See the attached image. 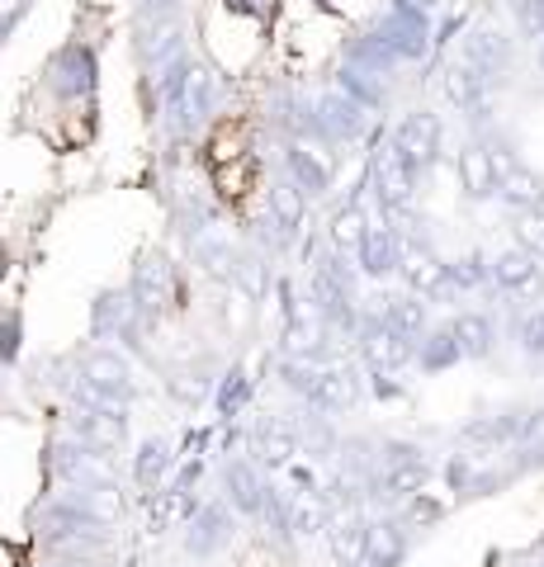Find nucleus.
Returning <instances> with one entry per match:
<instances>
[{
	"label": "nucleus",
	"mask_w": 544,
	"mask_h": 567,
	"mask_svg": "<svg viewBox=\"0 0 544 567\" xmlns=\"http://www.w3.org/2000/svg\"><path fill=\"white\" fill-rule=\"evenodd\" d=\"M460 62H469L479 76L497 81V76H506V66H512V39L497 33V29H473L469 39H464Z\"/></svg>",
	"instance_id": "29"
},
{
	"label": "nucleus",
	"mask_w": 544,
	"mask_h": 567,
	"mask_svg": "<svg viewBox=\"0 0 544 567\" xmlns=\"http://www.w3.org/2000/svg\"><path fill=\"white\" fill-rule=\"evenodd\" d=\"M48 473L58 477V487H119V458L81 445V440H72L66 431L52 435Z\"/></svg>",
	"instance_id": "4"
},
{
	"label": "nucleus",
	"mask_w": 544,
	"mask_h": 567,
	"mask_svg": "<svg viewBox=\"0 0 544 567\" xmlns=\"http://www.w3.org/2000/svg\"><path fill=\"white\" fill-rule=\"evenodd\" d=\"M129 298H133L137 317L147 322V331H156V322H162L171 308H181L175 303V298H181V270H175V260L162 246H147V251L137 256L133 279H129Z\"/></svg>",
	"instance_id": "2"
},
{
	"label": "nucleus",
	"mask_w": 544,
	"mask_h": 567,
	"mask_svg": "<svg viewBox=\"0 0 544 567\" xmlns=\"http://www.w3.org/2000/svg\"><path fill=\"white\" fill-rule=\"evenodd\" d=\"M445 275H450V293H454V298L493 289V265H487L483 251H464V256L445 260Z\"/></svg>",
	"instance_id": "40"
},
{
	"label": "nucleus",
	"mask_w": 544,
	"mask_h": 567,
	"mask_svg": "<svg viewBox=\"0 0 544 567\" xmlns=\"http://www.w3.org/2000/svg\"><path fill=\"white\" fill-rule=\"evenodd\" d=\"M43 567H72V563H43Z\"/></svg>",
	"instance_id": "52"
},
{
	"label": "nucleus",
	"mask_w": 544,
	"mask_h": 567,
	"mask_svg": "<svg viewBox=\"0 0 544 567\" xmlns=\"http://www.w3.org/2000/svg\"><path fill=\"white\" fill-rule=\"evenodd\" d=\"M233 289L242 298L260 303L270 289H275V265H270V251H237V270H233Z\"/></svg>",
	"instance_id": "38"
},
{
	"label": "nucleus",
	"mask_w": 544,
	"mask_h": 567,
	"mask_svg": "<svg viewBox=\"0 0 544 567\" xmlns=\"http://www.w3.org/2000/svg\"><path fill=\"white\" fill-rule=\"evenodd\" d=\"M516 346L531 354V360H544V308H525L516 322Z\"/></svg>",
	"instance_id": "45"
},
{
	"label": "nucleus",
	"mask_w": 544,
	"mask_h": 567,
	"mask_svg": "<svg viewBox=\"0 0 544 567\" xmlns=\"http://www.w3.org/2000/svg\"><path fill=\"white\" fill-rule=\"evenodd\" d=\"M365 233H370L365 204H360V199H346L337 213H331V223H327V251L356 256V251H360V241H365Z\"/></svg>",
	"instance_id": "35"
},
{
	"label": "nucleus",
	"mask_w": 544,
	"mask_h": 567,
	"mask_svg": "<svg viewBox=\"0 0 544 567\" xmlns=\"http://www.w3.org/2000/svg\"><path fill=\"white\" fill-rule=\"evenodd\" d=\"M487 265H493V289L516 298V303H531V298L544 293V265L531 251H521V246H506Z\"/></svg>",
	"instance_id": "22"
},
{
	"label": "nucleus",
	"mask_w": 544,
	"mask_h": 567,
	"mask_svg": "<svg viewBox=\"0 0 544 567\" xmlns=\"http://www.w3.org/2000/svg\"><path fill=\"white\" fill-rule=\"evenodd\" d=\"M441 516H445V506H441V502H431L427 492H417L412 502H402V525H408V529H417V525H435Z\"/></svg>",
	"instance_id": "47"
},
{
	"label": "nucleus",
	"mask_w": 544,
	"mask_h": 567,
	"mask_svg": "<svg viewBox=\"0 0 544 567\" xmlns=\"http://www.w3.org/2000/svg\"><path fill=\"white\" fill-rule=\"evenodd\" d=\"M312 110H318V128H322L327 147H337V142H356V137H365V128H370V110H360L341 85H327V91L312 100Z\"/></svg>",
	"instance_id": "19"
},
{
	"label": "nucleus",
	"mask_w": 544,
	"mask_h": 567,
	"mask_svg": "<svg viewBox=\"0 0 544 567\" xmlns=\"http://www.w3.org/2000/svg\"><path fill=\"white\" fill-rule=\"evenodd\" d=\"M29 6H33V0H0V33H10L14 24H20L29 14Z\"/></svg>",
	"instance_id": "49"
},
{
	"label": "nucleus",
	"mask_w": 544,
	"mask_h": 567,
	"mask_svg": "<svg viewBox=\"0 0 544 567\" xmlns=\"http://www.w3.org/2000/svg\"><path fill=\"white\" fill-rule=\"evenodd\" d=\"M512 233H516L521 251H531L535 260H544V208H521L512 218Z\"/></svg>",
	"instance_id": "44"
},
{
	"label": "nucleus",
	"mask_w": 544,
	"mask_h": 567,
	"mask_svg": "<svg viewBox=\"0 0 544 567\" xmlns=\"http://www.w3.org/2000/svg\"><path fill=\"white\" fill-rule=\"evenodd\" d=\"M227 76L218 66H208V62H195V76H189V91H185V110H181V123H175V137H189V133H199L204 123H214L218 110L227 104Z\"/></svg>",
	"instance_id": "14"
},
{
	"label": "nucleus",
	"mask_w": 544,
	"mask_h": 567,
	"mask_svg": "<svg viewBox=\"0 0 544 567\" xmlns=\"http://www.w3.org/2000/svg\"><path fill=\"white\" fill-rule=\"evenodd\" d=\"M247 458H256V464L270 468V473H285L289 464H298L304 450H298L289 416H260L247 431Z\"/></svg>",
	"instance_id": "18"
},
{
	"label": "nucleus",
	"mask_w": 544,
	"mask_h": 567,
	"mask_svg": "<svg viewBox=\"0 0 544 567\" xmlns=\"http://www.w3.org/2000/svg\"><path fill=\"white\" fill-rule=\"evenodd\" d=\"M460 360H464V354H460V341H454L450 322L445 327H431L417 341V369H421V374H445V369H454Z\"/></svg>",
	"instance_id": "39"
},
{
	"label": "nucleus",
	"mask_w": 544,
	"mask_h": 567,
	"mask_svg": "<svg viewBox=\"0 0 544 567\" xmlns=\"http://www.w3.org/2000/svg\"><path fill=\"white\" fill-rule=\"evenodd\" d=\"M441 91H445V100H450L460 114L487 118V91H493V81L479 76V71H473L469 62H450V66H445Z\"/></svg>",
	"instance_id": "26"
},
{
	"label": "nucleus",
	"mask_w": 544,
	"mask_h": 567,
	"mask_svg": "<svg viewBox=\"0 0 544 567\" xmlns=\"http://www.w3.org/2000/svg\"><path fill=\"white\" fill-rule=\"evenodd\" d=\"M285 175L308 199H322L337 185V156L327 142H285Z\"/></svg>",
	"instance_id": "17"
},
{
	"label": "nucleus",
	"mask_w": 544,
	"mask_h": 567,
	"mask_svg": "<svg viewBox=\"0 0 544 567\" xmlns=\"http://www.w3.org/2000/svg\"><path fill=\"white\" fill-rule=\"evenodd\" d=\"M76 496V506L85 511V520L100 529H119L129 520V496L124 487H66Z\"/></svg>",
	"instance_id": "32"
},
{
	"label": "nucleus",
	"mask_w": 544,
	"mask_h": 567,
	"mask_svg": "<svg viewBox=\"0 0 544 567\" xmlns=\"http://www.w3.org/2000/svg\"><path fill=\"white\" fill-rule=\"evenodd\" d=\"M374 312L370 317H379V322H389L398 336H408V341H421V336L431 331V308H427V298H417V293H379L374 298ZM365 312V308H360Z\"/></svg>",
	"instance_id": "25"
},
{
	"label": "nucleus",
	"mask_w": 544,
	"mask_h": 567,
	"mask_svg": "<svg viewBox=\"0 0 544 567\" xmlns=\"http://www.w3.org/2000/svg\"><path fill=\"white\" fill-rule=\"evenodd\" d=\"M450 331H454V341H460L464 360H487V354L497 350V322L487 312H479V308H469V312L454 317Z\"/></svg>",
	"instance_id": "34"
},
{
	"label": "nucleus",
	"mask_w": 544,
	"mask_h": 567,
	"mask_svg": "<svg viewBox=\"0 0 544 567\" xmlns=\"http://www.w3.org/2000/svg\"><path fill=\"white\" fill-rule=\"evenodd\" d=\"M398 275H402V289L417 293V298H435V303H450V275H445V260L431 251V241H402L398 251Z\"/></svg>",
	"instance_id": "16"
},
{
	"label": "nucleus",
	"mask_w": 544,
	"mask_h": 567,
	"mask_svg": "<svg viewBox=\"0 0 544 567\" xmlns=\"http://www.w3.org/2000/svg\"><path fill=\"white\" fill-rule=\"evenodd\" d=\"M393 147L398 156L408 162L417 175H427L435 162H441V142H445V128H441V118H435L431 110H408L398 123H393Z\"/></svg>",
	"instance_id": "13"
},
{
	"label": "nucleus",
	"mask_w": 544,
	"mask_h": 567,
	"mask_svg": "<svg viewBox=\"0 0 544 567\" xmlns=\"http://www.w3.org/2000/svg\"><path fill=\"white\" fill-rule=\"evenodd\" d=\"M266 218H270L289 241L304 233V223H308V194L298 189L289 175H275V181L266 185Z\"/></svg>",
	"instance_id": "28"
},
{
	"label": "nucleus",
	"mask_w": 544,
	"mask_h": 567,
	"mask_svg": "<svg viewBox=\"0 0 544 567\" xmlns=\"http://www.w3.org/2000/svg\"><path fill=\"white\" fill-rule=\"evenodd\" d=\"M337 85L360 104V110H383L389 104V85H383V76H374V71H360V66H341L337 71Z\"/></svg>",
	"instance_id": "43"
},
{
	"label": "nucleus",
	"mask_w": 544,
	"mask_h": 567,
	"mask_svg": "<svg viewBox=\"0 0 544 567\" xmlns=\"http://www.w3.org/2000/svg\"><path fill=\"white\" fill-rule=\"evenodd\" d=\"M356 350H360V360L370 364V374H402L408 364H417V341L398 336L389 322H379L370 312H360Z\"/></svg>",
	"instance_id": "9"
},
{
	"label": "nucleus",
	"mask_w": 544,
	"mask_h": 567,
	"mask_svg": "<svg viewBox=\"0 0 544 567\" xmlns=\"http://www.w3.org/2000/svg\"><path fill=\"white\" fill-rule=\"evenodd\" d=\"M370 39L389 52L393 62H417L427 58L431 48V29H427V10L412 6V0H393V10L383 14V24L370 33Z\"/></svg>",
	"instance_id": "8"
},
{
	"label": "nucleus",
	"mask_w": 544,
	"mask_h": 567,
	"mask_svg": "<svg viewBox=\"0 0 544 567\" xmlns=\"http://www.w3.org/2000/svg\"><path fill=\"white\" fill-rule=\"evenodd\" d=\"M331 520V506L322 502V492H289V535L298 539H318Z\"/></svg>",
	"instance_id": "37"
},
{
	"label": "nucleus",
	"mask_w": 544,
	"mask_h": 567,
	"mask_svg": "<svg viewBox=\"0 0 544 567\" xmlns=\"http://www.w3.org/2000/svg\"><path fill=\"white\" fill-rule=\"evenodd\" d=\"M544 425V412H502V416H479V421H469L460 440H464V450L473 454H502V450H512L521 445V440H531L535 431Z\"/></svg>",
	"instance_id": "12"
},
{
	"label": "nucleus",
	"mask_w": 544,
	"mask_h": 567,
	"mask_svg": "<svg viewBox=\"0 0 544 567\" xmlns=\"http://www.w3.org/2000/svg\"><path fill=\"white\" fill-rule=\"evenodd\" d=\"M233 539H237V511L227 506L223 496H204L199 511H195V520L181 529V548L189 558H199V563L227 554Z\"/></svg>",
	"instance_id": "7"
},
{
	"label": "nucleus",
	"mask_w": 544,
	"mask_h": 567,
	"mask_svg": "<svg viewBox=\"0 0 544 567\" xmlns=\"http://www.w3.org/2000/svg\"><path fill=\"white\" fill-rule=\"evenodd\" d=\"M535 62H540V71H544V43H540V52H535Z\"/></svg>",
	"instance_id": "51"
},
{
	"label": "nucleus",
	"mask_w": 544,
	"mask_h": 567,
	"mask_svg": "<svg viewBox=\"0 0 544 567\" xmlns=\"http://www.w3.org/2000/svg\"><path fill=\"white\" fill-rule=\"evenodd\" d=\"M24 350V317L20 312H0V369H10Z\"/></svg>",
	"instance_id": "46"
},
{
	"label": "nucleus",
	"mask_w": 544,
	"mask_h": 567,
	"mask_svg": "<svg viewBox=\"0 0 544 567\" xmlns=\"http://www.w3.org/2000/svg\"><path fill=\"white\" fill-rule=\"evenodd\" d=\"M72 379L81 388H91V393L110 398V402H124L133 406L143 398V379H137V364L129 360L124 350L114 346H85L72 354Z\"/></svg>",
	"instance_id": "1"
},
{
	"label": "nucleus",
	"mask_w": 544,
	"mask_h": 567,
	"mask_svg": "<svg viewBox=\"0 0 544 567\" xmlns=\"http://www.w3.org/2000/svg\"><path fill=\"white\" fill-rule=\"evenodd\" d=\"M189 265L204 275V279H214V284H233V270H237V246L233 237H223V233H204L189 241Z\"/></svg>",
	"instance_id": "31"
},
{
	"label": "nucleus",
	"mask_w": 544,
	"mask_h": 567,
	"mask_svg": "<svg viewBox=\"0 0 544 567\" xmlns=\"http://www.w3.org/2000/svg\"><path fill=\"white\" fill-rule=\"evenodd\" d=\"M247 402H252V379H247V369H242V364L223 369L218 383H214V406H218V421H223V425H233L242 412H247Z\"/></svg>",
	"instance_id": "41"
},
{
	"label": "nucleus",
	"mask_w": 544,
	"mask_h": 567,
	"mask_svg": "<svg viewBox=\"0 0 544 567\" xmlns=\"http://www.w3.org/2000/svg\"><path fill=\"white\" fill-rule=\"evenodd\" d=\"M327 539V554L337 567H360L365 563V548H370V516L365 511H337L322 529Z\"/></svg>",
	"instance_id": "23"
},
{
	"label": "nucleus",
	"mask_w": 544,
	"mask_h": 567,
	"mask_svg": "<svg viewBox=\"0 0 544 567\" xmlns=\"http://www.w3.org/2000/svg\"><path fill=\"white\" fill-rule=\"evenodd\" d=\"M379 398H402V383H393V374H370Z\"/></svg>",
	"instance_id": "50"
},
{
	"label": "nucleus",
	"mask_w": 544,
	"mask_h": 567,
	"mask_svg": "<svg viewBox=\"0 0 544 567\" xmlns=\"http://www.w3.org/2000/svg\"><path fill=\"white\" fill-rule=\"evenodd\" d=\"M214 383H218V374H214V360H189V364H181V369H171L166 374V388L175 398H181L185 406H199L204 398H214Z\"/></svg>",
	"instance_id": "36"
},
{
	"label": "nucleus",
	"mask_w": 544,
	"mask_h": 567,
	"mask_svg": "<svg viewBox=\"0 0 544 567\" xmlns=\"http://www.w3.org/2000/svg\"><path fill=\"white\" fill-rule=\"evenodd\" d=\"M289 425H294V435H298V450H304L308 458H337L341 435H337V425H331V416L304 406L298 416H289Z\"/></svg>",
	"instance_id": "33"
},
{
	"label": "nucleus",
	"mask_w": 544,
	"mask_h": 567,
	"mask_svg": "<svg viewBox=\"0 0 544 567\" xmlns=\"http://www.w3.org/2000/svg\"><path fill=\"white\" fill-rule=\"evenodd\" d=\"M512 10H516V24L525 39L544 43V0H512Z\"/></svg>",
	"instance_id": "48"
},
{
	"label": "nucleus",
	"mask_w": 544,
	"mask_h": 567,
	"mask_svg": "<svg viewBox=\"0 0 544 567\" xmlns=\"http://www.w3.org/2000/svg\"><path fill=\"white\" fill-rule=\"evenodd\" d=\"M204 496L199 492H185V487H175L166 483L156 496H147V535L152 539H162V535H175V529H185L189 520H195V511H199Z\"/></svg>",
	"instance_id": "24"
},
{
	"label": "nucleus",
	"mask_w": 544,
	"mask_h": 567,
	"mask_svg": "<svg viewBox=\"0 0 544 567\" xmlns=\"http://www.w3.org/2000/svg\"><path fill=\"white\" fill-rule=\"evenodd\" d=\"M398 251H402V241L393 237V227L370 223V233H365L360 251H356V270L365 279H389V275H398Z\"/></svg>",
	"instance_id": "30"
},
{
	"label": "nucleus",
	"mask_w": 544,
	"mask_h": 567,
	"mask_svg": "<svg viewBox=\"0 0 544 567\" xmlns=\"http://www.w3.org/2000/svg\"><path fill=\"white\" fill-rule=\"evenodd\" d=\"M360 398H365V383H360L356 369L341 364V360H327L304 406H312V412H322V416H346L360 406Z\"/></svg>",
	"instance_id": "20"
},
{
	"label": "nucleus",
	"mask_w": 544,
	"mask_h": 567,
	"mask_svg": "<svg viewBox=\"0 0 544 567\" xmlns=\"http://www.w3.org/2000/svg\"><path fill=\"white\" fill-rule=\"evenodd\" d=\"M454 175H460L464 199H473V204L497 199V175H493V162H487L483 137H469L460 147V156H454Z\"/></svg>",
	"instance_id": "27"
},
{
	"label": "nucleus",
	"mask_w": 544,
	"mask_h": 567,
	"mask_svg": "<svg viewBox=\"0 0 544 567\" xmlns=\"http://www.w3.org/2000/svg\"><path fill=\"white\" fill-rule=\"evenodd\" d=\"M185 33H189V24H185L181 10H162V14L137 10V24H133V58H137V66H143L147 76H156L166 62H175L181 52H189Z\"/></svg>",
	"instance_id": "5"
},
{
	"label": "nucleus",
	"mask_w": 544,
	"mask_h": 567,
	"mask_svg": "<svg viewBox=\"0 0 544 567\" xmlns=\"http://www.w3.org/2000/svg\"><path fill=\"white\" fill-rule=\"evenodd\" d=\"M129 421H133L129 412H95V406L66 402L58 431H66L72 440H81V445H91V450L119 454V450H129Z\"/></svg>",
	"instance_id": "11"
},
{
	"label": "nucleus",
	"mask_w": 544,
	"mask_h": 567,
	"mask_svg": "<svg viewBox=\"0 0 544 567\" xmlns=\"http://www.w3.org/2000/svg\"><path fill=\"white\" fill-rule=\"evenodd\" d=\"M218 487H223L218 496L237 511V516L260 520V511H266V496H270V477H266V468H260L256 458L227 454L223 468H218Z\"/></svg>",
	"instance_id": "10"
},
{
	"label": "nucleus",
	"mask_w": 544,
	"mask_h": 567,
	"mask_svg": "<svg viewBox=\"0 0 544 567\" xmlns=\"http://www.w3.org/2000/svg\"><path fill=\"white\" fill-rule=\"evenodd\" d=\"M175 464H181V450H175L166 435H147V440H137V445H133V458H129V477H133L137 496L147 502V496L162 492V487L171 483Z\"/></svg>",
	"instance_id": "21"
},
{
	"label": "nucleus",
	"mask_w": 544,
	"mask_h": 567,
	"mask_svg": "<svg viewBox=\"0 0 544 567\" xmlns=\"http://www.w3.org/2000/svg\"><path fill=\"white\" fill-rule=\"evenodd\" d=\"M497 199L512 208V213H521V208H544V181L521 162L512 175H502V181H497Z\"/></svg>",
	"instance_id": "42"
},
{
	"label": "nucleus",
	"mask_w": 544,
	"mask_h": 567,
	"mask_svg": "<svg viewBox=\"0 0 544 567\" xmlns=\"http://www.w3.org/2000/svg\"><path fill=\"white\" fill-rule=\"evenodd\" d=\"M417 185H421V175L402 162L393 142H383V147L374 152V162H370V189L379 199V213L417 208Z\"/></svg>",
	"instance_id": "15"
},
{
	"label": "nucleus",
	"mask_w": 544,
	"mask_h": 567,
	"mask_svg": "<svg viewBox=\"0 0 544 567\" xmlns=\"http://www.w3.org/2000/svg\"><path fill=\"white\" fill-rule=\"evenodd\" d=\"M43 81H48V91L58 95V100H66V104L91 100L95 85H100V58H95V48L81 43V39L62 43V48L48 58Z\"/></svg>",
	"instance_id": "6"
},
{
	"label": "nucleus",
	"mask_w": 544,
	"mask_h": 567,
	"mask_svg": "<svg viewBox=\"0 0 544 567\" xmlns=\"http://www.w3.org/2000/svg\"><path fill=\"white\" fill-rule=\"evenodd\" d=\"M143 336H147V322L137 317L129 289H100L91 298V341L124 350L129 360H152Z\"/></svg>",
	"instance_id": "3"
}]
</instances>
